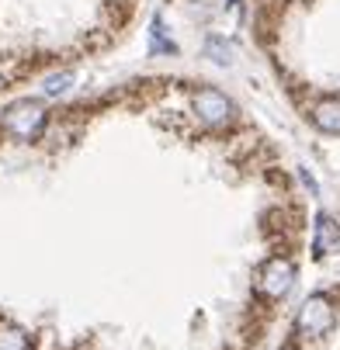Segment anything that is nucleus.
I'll list each match as a JSON object with an SVG mask.
<instances>
[{"label":"nucleus","instance_id":"39448f33","mask_svg":"<svg viewBox=\"0 0 340 350\" xmlns=\"http://www.w3.org/2000/svg\"><path fill=\"white\" fill-rule=\"evenodd\" d=\"M313 250L316 257H330V254H340V226L330 219V215H319L316 219V236H313Z\"/></svg>","mask_w":340,"mask_h":350},{"label":"nucleus","instance_id":"0eeeda50","mask_svg":"<svg viewBox=\"0 0 340 350\" xmlns=\"http://www.w3.org/2000/svg\"><path fill=\"white\" fill-rule=\"evenodd\" d=\"M205 56H209L215 66H233V63H236V45L212 35V38L205 42Z\"/></svg>","mask_w":340,"mask_h":350},{"label":"nucleus","instance_id":"7ed1b4c3","mask_svg":"<svg viewBox=\"0 0 340 350\" xmlns=\"http://www.w3.org/2000/svg\"><path fill=\"white\" fill-rule=\"evenodd\" d=\"M194 115H198L205 125L219 129V125L233 122V101H229V97H226L222 90H212V87H205V90H198V94H194Z\"/></svg>","mask_w":340,"mask_h":350},{"label":"nucleus","instance_id":"f257e3e1","mask_svg":"<svg viewBox=\"0 0 340 350\" xmlns=\"http://www.w3.org/2000/svg\"><path fill=\"white\" fill-rule=\"evenodd\" d=\"M333 323H337V312L326 295H313L299 309V333H306V336H323L333 329Z\"/></svg>","mask_w":340,"mask_h":350},{"label":"nucleus","instance_id":"1a4fd4ad","mask_svg":"<svg viewBox=\"0 0 340 350\" xmlns=\"http://www.w3.org/2000/svg\"><path fill=\"white\" fill-rule=\"evenodd\" d=\"M150 38H153V49H157V53H174V42L170 38H164V25H160V18L153 21V28H150Z\"/></svg>","mask_w":340,"mask_h":350},{"label":"nucleus","instance_id":"423d86ee","mask_svg":"<svg viewBox=\"0 0 340 350\" xmlns=\"http://www.w3.org/2000/svg\"><path fill=\"white\" fill-rule=\"evenodd\" d=\"M313 122L323 129V132H340V101H319L313 108Z\"/></svg>","mask_w":340,"mask_h":350},{"label":"nucleus","instance_id":"f03ea898","mask_svg":"<svg viewBox=\"0 0 340 350\" xmlns=\"http://www.w3.org/2000/svg\"><path fill=\"white\" fill-rule=\"evenodd\" d=\"M291 284H296V267H291V260H281V257H271L257 274V291L267 295V298L288 295Z\"/></svg>","mask_w":340,"mask_h":350},{"label":"nucleus","instance_id":"9d476101","mask_svg":"<svg viewBox=\"0 0 340 350\" xmlns=\"http://www.w3.org/2000/svg\"><path fill=\"white\" fill-rule=\"evenodd\" d=\"M70 83H73V73H56L45 80V94H63V90H70Z\"/></svg>","mask_w":340,"mask_h":350},{"label":"nucleus","instance_id":"6e6552de","mask_svg":"<svg viewBox=\"0 0 340 350\" xmlns=\"http://www.w3.org/2000/svg\"><path fill=\"white\" fill-rule=\"evenodd\" d=\"M28 333L18 329V326H4L0 329V350H28Z\"/></svg>","mask_w":340,"mask_h":350},{"label":"nucleus","instance_id":"20e7f679","mask_svg":"<svg viewBox=\"0 0 340 350\" xmlns=\"http://www.w3.org/2000/svg\"><path fill=\"white\" fill-rule=\"evenodd\" d=\"M42 122H45V108L35 105V101H21V105H14V108L8 111V118H4V125H8L18 139H31V135L42 129Z\"/></svg>","mask_w":340,"mask_h":350},{"label":"nucleus","instance_id":"9b49d317","mask_svg":"<svg viewBox=\"0 0 340 350\" xmlns=\"http://www.w3.org/2000/svg\"><path fill=\"white\" fill-rule=\"evenodd\" d=\"M285 350H288V347H285Z\"/></svg>","mask_w":340,"mask_h":350}]
</instances>
